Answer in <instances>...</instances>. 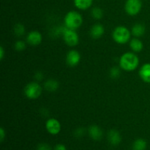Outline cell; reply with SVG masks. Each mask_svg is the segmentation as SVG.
I'll return each mask as SVG.
<instances>
[{
	"label": "cell",
	"mask_w": 150,
	"mask_h": 150,
	"mask_svg": "<svg viewBox=\"0 0 150 150\" xmlns=\"http://www.w3.org/2000/svg\"><path fill=\"white\" fill-rule=\"evenodd\" d=\"M139 65V58L136 53L126 52L120 58V67L126 72L134 71Z\"/></svg>",
	"instance_id": "1"
},
{
	"label": "cell",
	"mask_w": 150,
	"mask_h": 150,
	"mask_svg": "<svg viewBox=\"0 0 150 150\" xmlns=\"http://www.w3.org/2000/svg\"><path fill=\"white\" fill-rule=\"evenodd\" d=\"M64 24L67 29L76 31L83 24V17L78 11L71 10L64 16Z\"/></svg>",
	"instance_id": "2"
},
{
	"label": "cell",
	"mask_w": 150,
	"mask_h": 150,
	"mask_svg": "<svg viewBox=\"0 0 150 150\" xmlns=\"http://www.w3.org/2000/svg\"><path fill=\"white\" fill-rule=\"evenodd\" d=\"M131 31L125 26H118L114 29L112 32V38L117 43L123 45L130 40Z\"/></svg>",
	"instance_id": "3"
},
{
	"label": "cell",
	"mask_w": 150,
	"mask_h": 150,
	"mask_svg": "<svg viewBox=\"0 0 150 150\" xmlns=\"http://www.w3.org/2000/svg\"><path fill=\"white\" fill-rule=\"evenodd\" d=\"M23 92L28 99L36 100L42 95V87L38 81H32L25 86Z\"/></svg>",
	"instance_id": "4"
},
{
	"label": "cell",
	"mask_w": 150,
	"mask_h": 150,
	"mask_svg": "<svg viewBox=\"0 0 150 150\" xmlns=\"http://www.w3.org/2000/svg\"><path fill=\"white\" fill-rule=\"evenodd\" d=\"M142 8V0H127L125 4V10L130 16H135L139 14Z\"/></svg>",
	"instance_id": "5"
},
{
	"label": "cell",
	"mask_w": 150,
	"mask_h": 150,
	"mask_svg": "<svg viewBox=\"0 0 150 150\" xmlns=\"http://www.w3.org/2000/svg\"><path fill=\"white\" fill-rule=\"evenodd\" d=\"M62 38L66 45L70 47L76 46L79 42V36L76 30H72L66 28L62 34Z\"/></svg>",
	"instance_id": "6"
},
{
	"label": "cell",
	"mask_w": 150,
	"mask_h": 150,
	"mask_svg": "<svg viewBox=\"0 0 150 150\" xmlns=\"http://www.w3.org/2000/svg\"><path fill=\"white\" fill-rule=\"evenodd\" d=\"M45 129L49 134L56 136L60 133L62 126L58 120L55 118H50L45 122Z\"/></svg>",
	"instance_id": "7"
},
{
	"label": "cell",
	"mask_w": 150,
	"mask_h": 150,
	"mask_svg": "<svg viewBox=\"0 0 150 150\" xmlns=\"http://www.w3.org/2000/svg\"><path fill=\"white\" fill-rule=\"evenodd\" d=\"M81 57L80 53L75 49L69 51L66 54L65 57L67 64L72 67L77 66L81 62Z\"/></svg>",
	"instance_id": "8"
},
{
	"label": "cell",
	"mask_w": 150,
	"mask_h": 150,
	"mask_svg": "<svg viewBox=\"0 0 150 150\" xmlns=\"http://www.w3.org/2000/svg\"><path fill=\"white\" fill-rule=\"evenodd\" d=\"M26 40L29 45L32 46H38L42 42V35L39 31H31L26 35Z\"/></svg>",
	"instance_id": "9"
},
{
	"label": "cell",
	"mask_w": 150,
	"mask_h": 150,
	"mask_svg": "<svg viewBox=\"0 0 150 150\" xmlns=\"http://www.w3.org/2000/svg\"><path fill=\"white\" fill-rule=\"evenodd\" d=\"M88 133L89 136L92 140L94 141H100L102 139L103 136V132L102 129L96 125H92L89 126L88 129Z\"/></svg>",
	"instance_id": "10"
},
{
	"label": "cell",
	"mask_w": 150,
	"mask_h": 150,
	"mask_svg": "<svg viewBox=\"0 0 150 150\" xmlns=\"http://www.w3.org/2000/svg\"><path fill=\"white\" fill-rule=\"evenodd\" d=\"M105 32V28L101 23H95L91 27L90 31H89V35L91 38L94 40L100 39Z\"/></svg>",
	"instance_id": "11"
},
{
	"label": "cell",
	"mask_w": 150,
	"mask_h": 150,
	"mask_svg": "<svg viewBox=\"0 0 150 150\" xmlns=\"http://www.w3.org/2000/svg\"><path fill=\"white\" fill-rule=\"evenodd\" d=\"M107 138L109 144L112 146H118L122 142V136L120 132L114 129L108 131Z\"/></svg>",
	"instance_id": "12"
},
{
	"label": "cell",
	"mask_w": 150,
	"mask_h": 150,
	"mask_svg": "<svg viewBox=\"0 0 150 150\" xmlns=\"http://www.w3.org/2000/svg\"><path fill=\"white\" fill-rule=\"evenodd\" d=\"M139 76L144 82L150 83V63H145L139 69Z\"/></svg>",
	"instance_id": "13"
},
{
	"label": "cell",
	"mask_w": 150,
	"mask_h": 150,
	"mask_svg": "<svg viewBox=\"0 0 150 150\" xmlns=\"http://www.w3.org/2000/svg\"><path fill=\"white\" fill-rule=\"evenodd\" d=\"M130 49L134 53H139L143 50L144 48V43L139 38H134L131 39L129 42Z\"/></svg>",
	"instance_id": "14"
},
{
	"label": "cell",
	"mask_w": 150,
	"mask_h": 150,
	"mask_svg": "<svg viewBox=\"0 0 150 150\" xmlns=\"http://www.w3.org/2000/svg\"><path fill=\"white\" fill-rule=\"evenodd\" d=\"M44 89L49 92H56L59 87V83L57 80L54 79H49L44 82Z\"/></svg>",
	"instance_id": "15"
},
{
	"label": "cell",
	"mask_w": 150,
	"mask_h": 150,
	"mask_svg": "<svg viewBox=\"0 0 150 150\" xmlns=\"http://www.w3.org/2000/svg\"><path fill=\"white\" fill-rule=\"evenodd\" d=\"M145 32H146V27L142 23H138L132 26L131 33L135 38H141L144 35Z\"/></svg>",
	"instance_id": "16"
},
{
	"label": "cell",
	"mask_w": 150,
	"mask_h": 150,
	"mask_svg": "<svg viewBox=\"0 0 150 150\" xmlns=\"http://www.w3.org/2000/svg\"><path fill=\"white\" fill-rule=\"evenodd\" d=\"M73 3L79 10H86L92 7L93 0H73Z\"/></svg>",
	"instance_id": "17"
},
{
	"label": "cell",
	"mask_w": 150,
	"mask_h": 150,
	"mask_svg": "<svg viewBox=\"0 0 150 150\" xmlns=\"http://www.w3.org/2000/svg\"><path fill=\"white\" fill-rule=\"evenodd\" d=\"M147 143L144 139H137L132 145L133 150H146Z\"/></svg>",
	"instance_id": "18"
},
{
	"label": "cell",
	"mask_w": 150,
	"mask_h": 150,
	"mask_svg": "<svg viewBox=\"0 0 150 150\" xmlns=\"http://www.w3.org/2000/svg\"><path fill=\"white\" fill-rule=\"evenodd\" d=\"M91 16L95 20H100L103 17V10L99 7H95L91 10Z\"/></svg>",
	"instance_id": "19"
},
{
	"label": "cell",
	"mask_w": 150,
	"mask_h": 150,
	"mask_svg": "<svg viewBox=\"0 0 150 150\" xmlns=\"http://www.w3.org/2000/svg\"><path fill=\"white\" fill-rule=\"evenodd\" d=\"M25 32V26H23L22 23H18L13 27V32H14L15 35L17 37H22L24 35Z\"/></svg>",
	"instance_id": "20"
},
{
	"label": "cell",
	"mask_w": 150,
	"mask_h": 150,
	"mask_svg": "<svg viewBox=\"0 0 150 150\" xmlns=\"http://www.w3.org/2000/svg\"><path fill=\"white\" fill-rule=\"evenodd\" d=\"M121 75V70L120 67H113L110 69L109 70V76L112 79H117Z\"/></svg>",
	"instance_id": "21"
},
{
	"label": "cell",
	"mask_w": 150,
	"mask_h": 150,
	"mask_svg": "<svg viewBox=\"0 0 150 150\" xmlns=\"http://www.w3.org/2000/svg\"><path fill=\"white\" fill-rule=\"evenodd\" d=\"M26 42L23 40H17L14 44V48L16 51H18V52H21V51H24L25 48H26Z\"/></svg>",
	"instance_id": "22"
},
{
	"label": "cell",
	"mask_w": 150,
	"mask_h": 150,
	"mask_svg": "<svg viewBox=\"0 0 150 150\" xmlns=\"http://www.w3.org/2000/svg\"><path fill=\"white\" fill-rule=\"evenodd\" d=\"M85 129L83 127H79L74 131V136L76 138H81L84 136Z\"/></svg>",
	"instance_id": "23"
},
{
	"label": "cell",
	"mask_w": 150,
	"mask_h": 150,
	"mask_svg": "<svg viewBox=\"0 0 150 150\" xmlns=\"http://www.w3.org/2000/svg\"><path fill=\"white\" fill-rule=\"evenodd\" d=\"M37 150H52V148L48 144L40 143L37 146Z\"/></svg>",
	"instance_id": "24"
},
{
	"label": "cell",
	"mask_w": 150,
	"mask_h": 150,
	"mask_svg": "<svg viewBox=\"0 0 150 150\" xmlns=\"http://www.w3.org/2000/svg\"><path fill=\"white\" fill-rule=\"evenodd\" d=\"M44 75L42 73V72L41 71H37L35 74V79L36 80V81L39 82L43 79Z\"/></svg>",
	"instance_id": "25"
},
{
	"label": "cell",
	"mask_w": 150,
	"mask_h": 150,
	"mask_svg": "<svg viewBox=\"0 0 150 150\" xmlns=\"http://www.w3.org/2000/svg\"><path fill=\"white\" fill-rule=\"evenodd\" d=\"M54 150H67V147L63 144H57L55 146H54Z\"/></svg>",
	"instance_id": "26"
},
{
	"label": "cell",
	"mask_w": 150,
	"mask_h": 150,
	"mask_svg": "<svg viewBox=\"0 0 150 150\" xmlns=\"http://www.w3.org/2000/svg\"><path fill=\"white\" fill-rule=\"evenodd\" d=\"M6 137V132L4 130V129L3 127H1L0 128V141L1 142H2L4 140Z\"/></svg>",
	"instance_id": "27"
},
{
	"label": "cell",
	"mask_w": 150,
	"mask_h": 150,
	"mask_svg": "<svg viewBox=\"0 0 150 150\" xmlns=\"http://www.w3.org/2000/svg\"><path fill=\"white\" fill-rule=\"evenodd\" d=\"M4 54H5V51H4L3 46L0 47V59L2 60L4 57Z\"/></svg>",
	"instance_id": "28"
}]
</instances>
